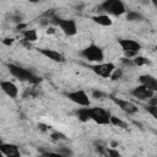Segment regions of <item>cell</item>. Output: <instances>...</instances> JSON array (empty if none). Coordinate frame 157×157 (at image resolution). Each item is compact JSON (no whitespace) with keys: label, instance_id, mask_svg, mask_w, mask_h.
Listing matches in <instances>:
<instances>
[{"label":"cell","instance_id":"484cf974","mask_svg":"<svg viewBox=\"0 0 157 157\" xmlns=\"http://www.w3.org/2000/svg\"><path fill=\"white\" fill-rule=\"evenodd\" d=\"M104 155H107V156H113V157H119V156H120V153H119L117 150H113V148H105Z\"/></svg>","mask_w":157,"mask_h":157},{"label":"cell","instance_id":"7c38bea8","mask_svg":"<svg viewBox=\"0 0 157 157\" xmlns=\"http://www.w3.org/2000/svg\"><path fill=\"white\" fill-rule=\"evenodd\" d=\"M1 91L10 98H16L18 96V88L17 86L11 81H1L0 82Z\"/></svg>","mask_w":157,"mask_h":157},{"label":"cell","instance_id":"83f0119b","mask_svg":"<svg viewBox=\"0 0 157 157\" xmlns=\"http://www.w3.org/2000/svg\"><path fill=\"white\" fill-rule=\"evenodd\" d=\"M12 42H13V39H12V38H5V39L2 40V43H4V44H6V45L12 44Z\"/></svg>","mask_w":157,"mask_h":157},{"label":"cell","instance_id":"30bf717a","mask_svg":"<svg viewBox=\"0 0 157 157\" xmlns=\"http://www.w3.org/2000/svg\"><path fill=\"white\" fill-rule=\"evenodd\" d=\"M131 94L140 101H148L152 96H155V91H152L151 88H148L144 85H139L135 88H132Z\"/></svg>","mask_w":157,"mask_h":157},{"label":"cell","instance_id":"52a82bcc","mask_svg":"<svg viewBox=\"0 0 157 157\" xmlns=\"http://www.w3.org/2000/svg\"><path fill=\"white\" fill-rule=\"evenodd\" d=\"M65 96L72 103L80 105V107H88V105H91V101H90L88 94L85 91H82V90H76V91L67 92V93H65Z\"/></svg>","mask_w":157,"mask_h":157},{"label":"cell","instance_id":"2e32d148","mask_svg":"<svg viewBox=\"0 0 157 157\" xmlns=\"http://www.w3.org/2000/svg\"><path fill=\"white\" fill-rule=\"evenodd\" d=\"M90 107V105H88ZM88 107H81L76 110V117L78 118V120L86 123L90 120V114H88Z\"/></svg>","mask_w":157,"mask_h":157},{"label":"cell","instance_id":"cb8c5ba5","mask_svg":"<svg viewBox=\"0 0 157 157\" xmlns=\"http://www.w3.org/2000/svg\"><path fill=\"white\" fill-rule=\"evenodd\" d=\"M52 139H53L54 141H60V140H66V137H65V135H64V134H61V132H58V131H55V132H53V134H52Z\"/></svg>","mask_w":157,"mask_h":157},{"label":"cell","instance_id":"5b68a950","mask_svg":"<svg viewBox=\"0 0 157 157\" xmlns=\"http://www.w3.org/2000/svg\"><path fill=\"white\" fill-rule=\"evenodd\" d=\"M118 44L125 53L126 58H134L141 50V44L130 38H120V39H118Z\"/></svg>","mask_w":157,"mask_h":157},{"label":"cell","instance_id":"1f68e13d","mask_svg":"<svg viewBox=\"0 0 157 157\" xmlns=\"http://www.w3.org/2000/svg\"><path fill=\"white\" fill-rule=\"evenodd\" d=\"M2 142H4V141H2V139H1V137H0V145H1V144H2Z\"/></svg>","mask_w":157,"mask_h":157},{"label":"cell","instance_id":"f546056e","mask_svg":"<svg viewBox=\"0 0 157 157\" xmlns=\"http://www.w3.org/2000/svg\"><path fill=\"white\" fill-rule=\"evenodd\" d=\"M47 32H48V33H54V29H53V28H48Z\"/></svg>","mask_w":157,"mask_h":157},{"label":"cell","instance_id":"e0dca14e","mask_svg":"<svg viewBox=\"0 0 157 157\" xmlns=\"http://www.w3.org/2000/svg\"><path fill=\"white\" fill-rule=\"evenodd\" d=\"M22 34L27 42H36L38 39V33L36 29H23Z\"/></svg>","mask_w":157,"mask_h":157},{"label":"cell","instance_id":"ffe728a7","mask_svg":"<svg viewBox=\"0 0 157 157\" xmlns=\"http://www.w3.org/2000/svg\"><path fill=\"white\" fill-rule=\"evenodd\" d=\"M126 20L130 21V22H135V21H142L144 17L141 13L136 12V11H128L126 13Z\"/></svg>","mask_w":157,"mask_h":157},{"label":"cell","instance_id":"f1b7e54d","mask_svg":"<svg viewBox=\"0 0 157 157\" xmlns=\"http://www.w3.org/2000/svg\"><path fill=\"white\" fill-rule=\"evenodd\" d=\"M38 128H39L42 131H45V130H47V126H45V125H43V124H39V125H38Z\"/></svg>","mask_w":157,"mask_h":157},{"label":"cell","instance_id":"3957f363","mask_svg":"<svg viewBox=\"0 0 157 157\" xmlns=\"http://www.w3.org/2000/svg\"><path fill=\"white\" fill-rule=\"evenodd\" d=\"M81 55L83 56V59H86L87 61L90 63H102L104 60V52L103 49L94 44V43H91L90 45H87L86 48H83L81 50Z\"/></svg>","mask_w":157,"mask_h":157},{"label":"cell","instance_id":"9a60e30c","mask_svg":"<svg viewBox=\"0 0 157 157\" xmlns=\"http://www.w3.org/2000/svg\"><path fill=\"white\" fill-rule=\"evenodd\" d=\"M91 20H92L94 23H97V25H99V26H102V27H109V26H112V23H113L110 16L107 15V13L94 15V16L91 17Z\"/></svg>","mask_w":157,"mask_h":157},{"label":"cell","instance_id":"6da1fadb","mask_svg":"<svg viewBox=\"0 0 157 157\" xmlns=\"http://www.w3.org/2000/svg\"><path fill=\"white\" fill-rule=\"evenodd\" d=\"M7 69H9V72L17 80L20 81H27V82H32V83H37L39 82V77L36 76L31 70L28 69H25L22 66H18L16 64H9L7 65Z\"/></svg>","mask_w":157,"mask_h":157},{"label":"cell","instance_id":"7402d4cb","mask_svg":"<svg viewBox=\"0 0 157 157\" xmlns=\"http://www.w3.org/2000/svg\"><path fill=\"white\" fill-rule=\"evenodd\" d=\"M56 155L58 156H71L72 155V151L69 147H60L56 151Z\"/></svg>","mask_w":157,"mask_h":157},{"label":"cell","instance_id":"ba28073f","mask_svg":"<svg viewBox=\"0 0 157 157\" xmlns=\"http://www.w3.org/2000/svg\"><path fill=\"white\" fill-rule=\"evenodd\" d=\"M114 69H115V65L113 63H103V61L102 63H97L96 65L91 66V70L96 75H98V76H101L103 78H108Z\"/></svg>","mask_w":157,"mask_h":157},{"label":"cell","instance_id":"d4e9b609","mask_svg":"<svg viewBox=\"0 0 157 157\" xmlns=\"http://www.w3.org/2000/svg\"><path fill=\"white\" fill-rule=\"evenodd\" d=\"M104 96H105V93L102 92V91H99V90H93L92 91V97L96 98V99H102Z\"/></svg>","mask_w":157,"mask_h":157},{"label":"cell","instance_id":"4dcf8cb0","mask_svg":"<svg viewBox=\"0 0 157 157\" xmlns=\"http://www.w3.org/2000/svg\"><path fill=\"white\" fill-rule=\"evenodd\" d=\"M29 2H32V4H36V2H39L40 0H28Z\"/></svg>","mask_w":157,"mask_h":157},{"label":"cell","instance_id":"7a4b0ae2","mask_svg":"<svg viewBox=\"0 0 157 157\" xmlns=\"http://www.w3.org/2000/svg\"><path fill=\"white\" fill-rule=\"evenodd\" d=\"M98 11H102L103 13L112 15V16H121L126 12L125 4L121 0H104L99 6Z\"/></svg>","mask_w":157,"mask_h":157},{"label":"cell","instance_id":"4316f807","mask_svg":"<svg viewBox=\"0 0 157 157\" xmlns=\"http://www.w3.org/2000/svg\"><path fill=\"white\" fill-rule=\"evenodd\" d=\"M121 63L125 65V66H134V63H132V59L131 58H123L121 59Z\"/></svg>","mask_w":157,"mask_h":157},{"label":"cell","instance_id":"ac0fdd59","mask_svg":"<svg viewBox=\"0 0 157 157\" xmlns=\"http://www.w3.org/2000/svg\"><path fill=\"white\" fill-rule=\"evenodd\" d=\"M109 124H112V125H114V126H118V128H121V129H126V128H128V124H126L125 121H123L120 118L115 117V115H110Z\"/></svg>","mask_w":157,"mask_h":157},{"label":"cell","instance_id":"44dd1931","mask_svg":"<svg viewBox=\"0 0 157 157\" xmlns=\"http://www.w3.org/2000/svg\"><path fill=\"white\" fill-rule=\"evenodd\" d=\"M121 76H123V70H121V69H117V67H115V69L113 70V72L110 74L109 78H110V80H113V81H115V80H119Z\"/></svg>","mask_w":157,"mask_h":157},{"label":"cell","instance_id":"9c48e42d","mask_svg":"<svg viewBox=\"0 0 157 157\" xmlns=\"http://www.w3.org/2000/svg\"><path fill=\"white\" fill-rule=\"evenodd\" d=\"M123 112H125V113H128V114H135V113H137V110H139V108H137V105L136 104H134L132 102H130V101H126V99H121V98H118V97H115V96H112V94H109L108 96Z\"/></svg>","mask_w":157,"mask_h":157},{"label":"cell","instance_id":"5bb4252c","mask_svg":"<svg viewBox=\"0 0 157 157\" xmlns=\"http://www.w3.org/2000/svg\"><path fill=\"white\" fill-rule=\"evenodd\" d=\"M139 82L140 85H144L148 88H151L152 91H157V78L150 74H145V75H141L139 77Z\"/></svg>","mask_w":157,"mask_h":157},{"label":"cell","instance_id":"d6986e66","mask_svg":"<svg viewBox=\"0 0 157 157\" xmlns=\"http://www.w3.org/2000/svg\"><path fill=\"white\" fill-rule=\"evenodd\" d=\"M131 59H132V63H134L135 66H144V65L150 64V60H148L147 58L142 56V55H135V56L131 58Z\"/></svg>","mask_w":157,"mask_h":157},{"label":"cell","instance_id":"4fadbf2b","mask_svg":"<svg viewBox=\"0 0 157 157\" xmlns=\"http://www.w3.org/2000/svg\"><path fill=\"white\" fill-rule=\"evenodd\" d=\"M0 151L2 152L4 156H7V157H20L18 146L15 145V144H5V142H2L0 145Z\"/></svg>","mask_w":157,"mask_h":157},{"label":"cell","instance_id":"8fae6325","mask_svg":"<svg viewBox=\"0 0 157 157\" xmlns=\"http://www.w3.org/2000/svg\"><path fill=\"white\" fill-rule=\"evenodd\" d=\"M38 52H39L42 55H44L45 58H48L49 60L55 61V63H63V61L65 60L64 55H63L61 53H59V52L54 50V49H49V48H40V49H38Z\"/></svg>","mask_w":157,"mask_h":157},{"label":"cell","instance_id":"8992f818","mask_svg":"<svg viewBox=\"0 0 157 157\" xmlns=\"http://www.w3.org/2000/svg\"><path fill=\"white\" fill-rule=\"evenodd\" d=\"M52 18H53L52 21L55 22L60 27L61 32L65 36L72 37L77 33V25L74 20H71V18H58V17H52Z\"/></svg>","mask_w":157,"mask_h":157},{"label":"cell","instance_id":"603a6c76","mask_svg":"<svg viewBox=\"0 0 157 157\" xmlns=\"http://www.w3.org/2000/svg\"><path fill=\"white\" fill-rule=\"evenodd\" d=\"M146 110L153 117V118H157V105H151V104H147L146 107Z\"/></svg>","mask_w":157,"mask_h":157},{"label":"cell","instance_id":"277c9868","mask_svg":"<svg viewBox=\"0 0 157 157\" xmlns=\"http://www.w3.org/2000/svg\"><path fill=\"white\" fill-rule=\"evenodd\" d=\"M90 120L94 121L98 125H108L110 119V113L102 107H88Z\"/></svg>","mask_w":157,"mask_h":157}]
</instances>
